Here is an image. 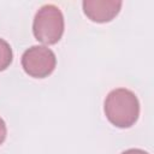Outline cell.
I'll list each match as a JSON object with an SVG mask.
<instances>
[{"label":"cell","instance_id":"cell-1","mask_svg":"<svg viewBox=\"0 0 154 154\" xmlns=\"http://www.w3.org/2000/svg\"><path fill=\"white\" fill-rule=\"evenodd\" d=\"M103 111L109 123L117 128L126 129L138 119L140 101L134 91L126 88H117L107 94Z\"/></svg>","mask_w":154,"mask_h":154},{"label":"cell","instance_id":"cell-2","mask_svg":"<svg viewBox=\"0 0 154 154\" xmlns=\"http://www.w3.org/2000/svg\"><path fill=\"white\" fill-rule=\"evenodd\" d=\"M64 16L61 10L53 5L46 4L38 8L32 22V32L37 41L45 45H55L64 34Z\"/></svg>","mask_w":154,"mask_h":154},{"label":"cell","instance_id":"cell-3","mask_svg":"<svg viewBox=\"0 0 154 154\" xmlns=\"http://www.w3.org/2000/svg\"><path fill=\"white\" fill-rule=\"evenodd\" d=\"M20 63L25 73L30 77L45 78L54 71L57 57L46 46H31L23 53Z\"/></svg>","mask_w":154,"mask_h":154},{"label":"cell","instance_id":"cell-4","mask_svg":"<svg viewBox=\"0 0 154 154\" xmlns=\"http://www.w3.org/2000/svg\"><path fill=\"white\" fill-rule=\"evenodd\" d=\"M122 5L120 0H84L82 2L85 16L96 23L112 20L119 13Z\"/></svg>","mask_w":154,"mask_h":154},{"label":"cell","instance_id":"cell-5","mask_svg":"<svg viewBox=\"0 0 154 154\" xmlns=\"http://www.w3.org/2000/svg\"><path fill=\"white\" fill-rule=\"evenodd\" d=\"M13 60V53L10 43L0 38V71L6 70Z\"/></svg>","mask_w":154,"mask_h":154},{"label":"cell","instance_id":"cell-6","mask_svg":"<svg viewBox=\"0 0 154 154\" xmlns=\"http://www.w3.org/2000/svg\"><path fill=\"white\" fill-rule=\"evenodd\" d=\"M6 135H7L6 123H5V120L0 117V144L4 143V141H5V138H6Z\"/></svg>","mask_w":154,"mask_h":154},{"label":"cell","instance_id":"cell-7","mask_svg":"<svg viewBox=\"0 0 154 154\" xmlns=\"http://www.w3.org/2000/svg\"><path fill=\"white\" fill-rule=\"evenodd\" d=\"M122 154H149L148 152L143 150V149H138V148H131L128 150H124Z\"/></svg>","mask_w":154,"mask_h":154}]
</instances>
